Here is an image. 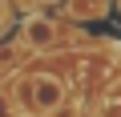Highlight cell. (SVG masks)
Listing matches in <instances>:
<instances>
[{"label": "cell", "instance_id": "cell-7", "mask_svg": "<svg viewBox=\"0 0 121 117\" xmlns=\"http://www.w3.org/2000/svg\"><path fill=\"white\" fill-rule=\"evenodd\" d=\"M40 4H52V0H40Z\"/></svg>", "mask_w": 121, "mask_h": 117}, {"label": "cell", "instance_id": "cell-6", "mask_svg": "<svg viewBox=\"0 0 121 117\" xmlns=\"http://www.w3.org/2000/svg\"><path fill=\"white\" fill-rule=\"evenodd\" d=\"M0 117H12V109H8V101L0 97Z\"/></svg>", "mask_w": 121, "mask_h": 117}, {"label": "cell", "instance_id": "cell-3", "mask_svg": "<svg viewBox=\"0 0 121 117\" xmlns=\"http://www.w3.org/2000/svg\"><path fill=\"white\" fill-rule=\"evenodd\" d=\"M93 117H121V77L101 89V97L93 105Z\"/></svg>", "mask_w": 121, "mask_h": 117}, {"label": "cell", "instance_id": "cell-4", "mask_svg": "<svg viewBox=\"0 0 121 117\" xmlns=\"http://www.w3.org/2000/svg\"><path fill=\"white\" fill-rule=\"evenodd\" d=\"M109 12V0H65V16L69 20H97Z\"/></svg>", "mask_w": 121, "mask_h": 117}, {"label": "cell", "instance_id": "cell-2", "mask_svg": "<svg viewBox=\"0 0 121 117\" xmlns=\"http://www.w3.org/2000/svg\"><path fill=\"white\" fill-rule=\"evenodd\" d=\"M60 40V28H56V20H48V16H24L20 20V48H32V52H44V48H52Z\"/></svg>", "mask_w": 121, "mask_h": 117}, {"label": "cell", "instance_id": "cell-5", "mask_svg": "<svg viewBox=\"0 0 121 117\" xmlns=\"http://www.w3.org/2000/svg\"><path fill=\"white\" fill-rule=\"evenodd\" d=\"M8 24H12V4L0 0V32H8Z\"/></svg>", "mask_w": 121, "mask_h": 117}, {"label": "cell", "instance_id": "cell-1", "mask_svg": "<svg viewBox=\"0 0 121 117\" xmlns=\"http://www.w3.org/2000/svg\"><path fill=\"white\" fill-rule=\"evenodd\" d=\"M65 81L44 73V69H32L16 81V93H12V105L20 109V117H44V113H56L60 101H65Z\"/></svg>", "mask_w": 121, "mask_h": 117}]
</instances>
